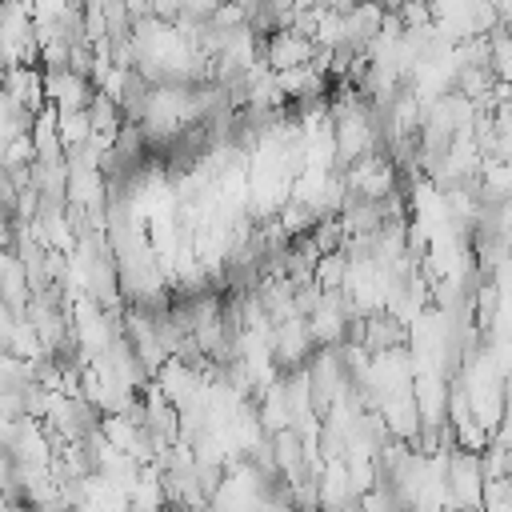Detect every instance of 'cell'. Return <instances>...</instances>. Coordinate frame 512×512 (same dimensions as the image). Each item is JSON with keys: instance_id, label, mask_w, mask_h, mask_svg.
Segmentation results:
<instances>
[{"instance_id": "cell-3", "label": "cell", "mask_w": 512, "mask_h": 512, "mask_svg": "<svg viewBox=\"0 0 512 512\" xmlns=\"http://www.w3.org/2000/svg\"><path fill=\"white\" fill-rule=\"evenodd\" d=\"M0 92L8 96L12 108H20V112H28V116H36V112L48 104V100H44V76H40L36 64H12V68L4 72Z\"/></svg>"}, {"instance_id": "cell-2", "label": "cell", "mask_w": 512, "mask_h": 512, "mask_svg": "<svg viewBox=\"0 0 512 512\" xmlns=\"http://www.w3.org/2000/svg\"><path fill=\"white\" fill-rule=\"evenodd\" d=\"M316 56V44L308 36H300L296 28H276L260 40V64L268 72H288V68H304L312 64Z\"/></svg>"}, {"instance_id": "cell-1", "label": "cell", "mask_w": 512, "mask_h": 512, "mask_svg": "<svg viewBox=\"0 0 512 512\" xmlns=\"http://www.w3.org/2000/svg\"><path fill=\"white\" fill-rule=\"evenodd\" d=\"M444 500L456 512H484V452H452L444 464Z\"/></svg>"}, {"instance_id": "cell-5", "label": "cell", "mask_w": 512, "mask_h": 512, "mask_svg": "<svg viewBox=\"0 0 512 512\" xmlns=\"http://www.w3.org/2000/svg\"><path fill=\"white\" fill-rule=\"evenodd\" d=\"M56 136H60V148H76L92 136V124H88V108L84 112H56Z\"/></svg>"}, {"instance_id": "cell-4", "label": "cell", "mask_w": 512, "mask_h": 512, "mask_svg": "<svg viewBox=\"0 0 512 512\" xmlns=\"http://www.w3.org/2000/svg\"><path fill=\"white\" fill-rule=\"evenodd\" d=\"M44 76V100L56 108V112H84L88 104H92V96H96V88H92V80H84V76H76V72H40Z\"/></svg>"}]
</instances>
